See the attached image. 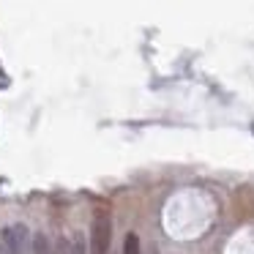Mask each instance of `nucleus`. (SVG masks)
I'll return each instance as SVG.
<instances>
[{
    "label": "nucleus",
    "instance_id": "20e7f679",
    "mask_svg": "<svg viewBox=\"0 0 254 254\" xmlns=\"http://www.w3.org/2000/svg\"><path fill=\"white\" fill-rule=\"evenodd\" d=\"M123 254H139V238L137 232H128L126 241H123Z\"/></svg>",
    "mask_w": 254,
    "mask_h": 254
},
{
    "label": "nucleus",
    "instance_id": "f257e3e1",
    "mask_svg": "<svg viewBox=\"0 0 254 254\" xmlns=\"http://www.w3.org/2000/svg\"><path fill=\"white\" fill-rule=\"evenodd\" d=\"M112 243V219L107 210H99L93 216V227H90V254H107Z\"/></svg>",
    "mask_w": 254,
    "mask_h": 254
},
{
    "label": "nucleus",
    "instance_id": "7ed1b4c3",
    "mask_svg": "<svg viewBox=\"0 0 254 254\" xmlns=\"http://www.w3.org/2000/svg\"><path fill=\"white\" fill-rule=\"evenodd\" d=\"M33 254H55V249H52L50 238H47L44 232H39V235L33 238Z\"/></svg>",
    "mask_w": 254,
    "mask_h": 254
},
{
    "label": "nucleus",
    "instance_id": "39448f33",
    "mask_svg": "<svg viewBox=\"0 0 254 254\" xmlns=\"http://www.w3.org/2000/svg\"><path fill=\"white\" fill-rule=\"evenodd\" d=\"M71 254H85V238H82V235H74V241H71Z\"/></svg>",
    "mask_w": 254,
    "mask_h": 254
},
{
    "label": "nucleus",
    "instance_id": "f03ea898",
    "mask_svg": "<svg viewBox=\"0 0 254 254\" xmlns=\"http://www.w3.org/2000/svg\"><path fill=\"white\" fill-rule=\"evenodd\" d=\"M0 238H3V243L8 246V252L11 254H22L25 249H28V227L25 224H11L6 227V230L0 232Z\"/></svg>",
    "mask_w": 254,
    "mask_h": 254
}]
</instances>
